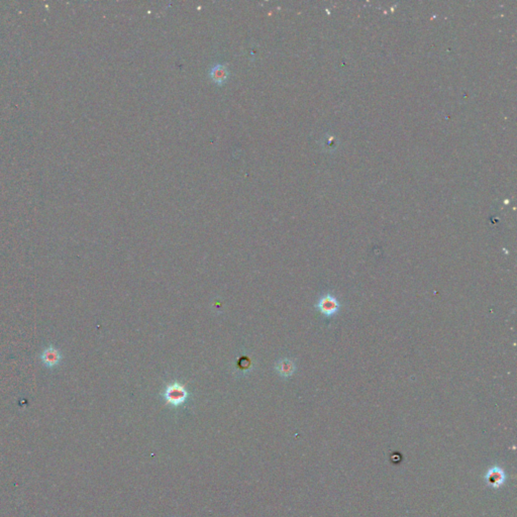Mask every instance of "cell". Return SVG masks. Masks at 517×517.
<instances>
[{"label":"cell","mask_w":517,"mask_h":517,"mask_svg":"<svg viewBox=\"0 0 517 517\" xmlns=\"http://www.w3.org/2000/svg\"><path fill=\"white\" fill-rule=\"evenodd\" d=\"M162 396L168 405L172 407H180L187 402L189 393L182 384L174 382V383L167 385Z\"/></svg>","instance_id":"obj_1"},{"label":"cell","mask_w":517,"mask_h":517,"mask_svg":"<svg viewBox=\"0 0 517 517\" xmlns=\"http://www.w3.org/2000/svg\"><path fill=\"white\" fill-rule=\"evenodd\" d=\"M316 307L325 318H332L339 313L342 308V304L339 299L331 293L323 294L319 297Z\"/></svg>","instance_id":"obj_2"},{"label":"cell","mask_w":517,"mask_h":517,"mask_svg":"<svg viewBox=\"0 0 517 517\" xmlns=\"http://www.w3.org/2000/svg\"><path fill=\"white\" fill-rule=\"evenodd\" d=\"M208 75L212 82H214L217 85H223L230 77V71L227 65L214 64L209 69Z\"/></svg>","instance_id":"obj_3"},{"label":"cell","mask_w":517,"mask_h":517,"mask_svg":"<svg viewBox=\"0 0 517 517\" xmlns=\"http://www.w3.org/2000/svg\"><path fill=\"white\" fill-rule=\"evenodd\" d=\"M277 373L283 378H290L293 376L296 371L295 362L290 358H283L277 362L276 364Z\"/></svg>","instance_id":"obj_4"},{"label":"cell","mask_w":517,"mask_h":517,"mask_svg":"<svg viewBox=\"0 0 517 517\" xmlns=\"http://www.w3.org/2000/svg\"><path fill=\"white\" fill-rule=\"evenodd\" d=\"M42 358H43L42 361L47 364V366L53 367V366H56L59 363L60 355H59L58 351L49 349V350H47L46 352L43 353Z\"/></svg>","instance_id":"obj_5"}]
</instances>
